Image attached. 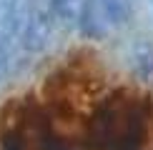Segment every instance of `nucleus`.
<instances>
[{"label":"nucleus","mask_w":153,"mask_h":150,"mask_svg":"<svg viewBox=\"0 0 153 150\" xmlns=\"http://www.w3.org/2000/svg\"><path fill=\"white\" fill-rule=\"evenodd\" d=\"M151 120V98L116 90L95 108L85 128V145L95 150H143Z\"/></svg>","instance_id":"obj_1"},{"label":"nucleus","mask_w":153,"mask_h":150,"mask_svg":"<svg viewBox=\"0 0 153 150\" xmlns=\"http://www.w3.org/2000/svg\"><path fill=\"white\" fill-rule=\"evenodd\" d=\"M128 0H83L78 20L88 35H105L128 18Z\"/></svg>","instance_id":"obj_2"},{"label":"nucleus","mask_w":153,"mask_h":150,"mask_svg":"<svg viewBox=\"0 0 153 150\" xmlns=\"http://www.w3.org/2000/svg\"><path fill=\"white\" fill-rule=\"evenodd\" d=\"M50 12L55 18H63V20H78L80 12V3L83 0H45Z\"/></svg>","instance_id":"obj_3"}]
</instances>
